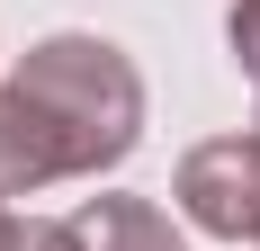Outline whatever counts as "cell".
<instances>
[{"label": "cell", "instance_id": "obj_5", "mask_svg": "<svg viewBox=\"0 0 260 251\" xmlns=\"http://www.w3.org/2000/svg\"><path fill=\"white\" fill-rule=\"evenodd\" d=\"M18 251H81V225L72 215H36V225H18Z\"/></svg>", "mask_w": 260, "mask_h": 251}, {"label": "cell", "instance_id": "obj_3", "mask_svg": "<svg viewBox=\"0 0 260 251\" xmlns=\"http://www.w3.org/2000/svg\"><path fill=\"white\" fill-rule=\"evenodd\" d=\"M81 251H188L153 198H81Z\"/></svg>", "mask_w": 260, "mask_h": 251}, {"label": "cell", "instance_id": "obj_2", "mask_svg": "<svg viewBox=\"0 0 260 251\" xmlns=\"http://www.w3.org/2000/svg\"><path fill=\"white\" fill-rule=\"evenodd\" d=\"M171 198L198 233L215 242H260V135H215V144H188Z\"/></svg>", "mask_w": 260, "mask_h": 251}, {"label": "cell", "instance_id": "obj_1", "mask_svg": "<svg viewBox=\"0 0 260 251\" xmlns=\"http://www.w3.org/2000/svg\"><path fill=\"white\" fill-rule=\"evenodd\" d=\"M144 144V72L108 36H36L0 81V198L99 179Z\"/></svg>", "mask_w": 260, "mask_h": 251}, {"label": "cell", "instance_id": "obj_6", "mask_svg": "<svg viewBox=\"0 0 260 251\" xmlns=\"http://www.w3.org/2000/svg\"><path fill=\"white\" fill-rule=\"evenodd\" d=\"M0 251H18V215H9V206H0Z\"/></svg>", "mask_w": 260, "mask_h": 251}, {"label": "cell", "instance_id": "obj_4", "mask_svg": "<svg viewBox=\"0 0 260 251\" xmlns=\"http://www.w3.org/2000/svg\"><path fill=\"white\" fill-rule=\"evenodd\" d=\"M224 45H234L242 81H260V0H234V18H224Z\"/></svg>", "mask_w": 260, "mask_h": 251}]
</instances>
